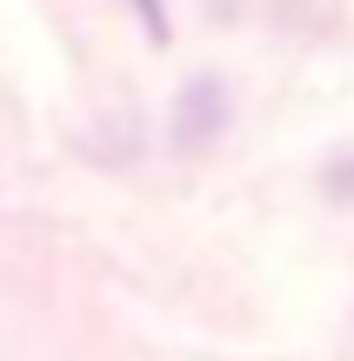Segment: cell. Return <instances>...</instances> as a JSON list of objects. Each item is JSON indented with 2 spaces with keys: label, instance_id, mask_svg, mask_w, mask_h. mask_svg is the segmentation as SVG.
Segmentation results:
<instances>
[]
</instances>
